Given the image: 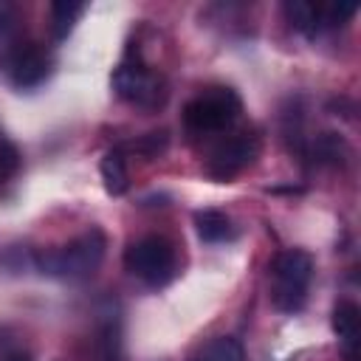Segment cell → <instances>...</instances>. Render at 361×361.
<instances>
[{
    "label": "cell",
    "mask_w": 361,
    "mask_h": 361,
    "mask_svg": "<svg viewBox=\"0 0 361 361\" xmlns=\"http://www.w3.org/2000/svg\"><path fill=\"white\" fill-rule=\"evenodd\" d=\"M104 248H107L104 231L102 228H87L85 234L73 237L62 248L39 254L37 257V268L42 274L59 276V279H87L102 265Z\"/></svg>",
    "instance_id": "1"
},
{
    "label": "cell",
    "mask_w": 361,
    "mask_h": 361,
    "mask_svg": "<svg viewBox=\"0 0 361 361\" xmlns=\"http://www.w3.org/2000/svg\"><path fill=\"white\" fill-rule=\"evenodd\" d=\"M313 279V259L302 248L279 251L271 262V302L282 313L302 310Z\"/></svg>",
    "instance_id": "2"
},
{
    "label": "cell",
    "mask_w": 361,
    "mask_h": 361,
    "mask_svg": "<svg viewBox=\"0 0 361 361\" xmlns=\"http://www.w3.org/2000/svg\"><path fill=\"white\" fill-rule=\"evenodd\" d=\"M124 268L149 288H161L175 276V245L161 234H147L124 251Z\"/></svg>",
    "instance_id": "3"
},
{
    "label": "cell",
    "mask_w": 361,
    "mask_h": 361,
    "mask_svg": "<svg viewBox=\"0 0 361 361\" xmlns=\"http://www.w3.org/2000/svg\"><path fill=\"white\" fill-rule=\"evenodd\" d=\"M240 96L231 87H212L183 107V124L189 133L209 135L217 130H226L240 116Z\"/></svg>",
    "instance_id": "4"
},
{
    "label": "cell",
    "mask_w": 361,
    "mask_h": 361,
    "mask_svg": "<svg viewBox=\"0 0 361 361\" xmlns=\"http://www.w3.org/2000/svg\"><path fill=\"white\" fill-rule=\"evenodd\" d=\"M259 155V138L254 133H237L223 138L206 161V172L212 180H231L243 169H248Z\"/></svg>",
    "instance_id": "5"
},
{
    "label": "cell",
    "mask_w": 361,
    "mask_h": 361,
    "mask_svg": "<svg viewBox=\"0 0 361 361\" xmlns=\"http://www.w3.org/2000/svg\"><path fill=\"white\" fill-rule=\"evenodd\" d=\"M113 90L124 102H130L135 107H147V110H152V107H158L164 102V85H161V79L147 65L130 62V59H124L113 71Z\"/></svg>",
    "instance_id": "6"
},
{
    "label": "cell",
    "mask_w": 361,
    "mask_h": 361,
    "mask_svg": "<svg viewBox=\"0 0 361 361\" xmlns=\"http://www.w3.org/2000/svg\"><path fill=\"white\" fill-rule=\"evenodd\" d=\"M48 73H51V59H48V54H45L42 48H37V45H28V48L20 51V54L14 56V62H11V82H14L17 87H23V90L42 85V82L48 79Z\"/></svg>",
    "instance_id": "7"
},
{
    "label": "cell",
    "mask_w": 361,
    "mask_h": 361,
    "mask_svg": "<svg viewBox=\"0 0 361 361\" xmlns=\"http://www.w3.org/2000/svg\"><path fill=\"white\" fill-rule=\"evenodd\" d=\"M358 324H361V313L355 307V302H338L333 310V333L338 336L347 358L355 355V344H358Z\"/></svg>",
    "instance_id": "8"
},
{
    "label": "cell",
    "mask_w": 361,
    "mask_h": 361,
    "mask_svg": "<svg viewBox=\"0 0 361 361\" xmlns=\"http://www.w3.org/2000/svg\"><path fill=\"white\" fill-rule=\"evenodd\" d=\"M99 172H102V183H104L107 195L118 197V195H124L130 189V175H127V164H124L121 149H107L102 155Z\"/></svg>",
    "instance_id": "9"
},
{
    "label": "cell",
    "mask_w": 361,
    "mask_h": 361,
    "mask_svg": "<svg viewBox=\"0 0 361 361\" xmlns=\"http://www.w3.org/2000/svg\"><path fill=\"white\" fill-rule=\"evenodd\" d=\"M195 228L203 243H223L231 237V220L217 209H203L195 214Z\"/></svg>",
    "instance_id": "10"
},
{
    "label": "cell",
    "mask_w": 361,
    "mask_h": 361,
    "mask_svg": "<svg viewBox=\"0 0 361 361\" xmlns=\"http://www.w3.org/2000/svg\"><path fill=\"white\" fill-rule=\"evenodd\" d=\"M189 361H245L243 344L231 336H217L212 341H206Z\"/></svg>",
    "instance_id": "11"
},
{
    "label": "cell",
    "mask_w": 361,
    "mask_h": 361,
    "mask_svg": "<svg viewBox=\"0 0 361 361\" xmlns=\"http://www.w3.org/2000/svg\"><path fill=\"white\" fill-rule=\"evenodd\" d=\"M285 17L296 31H302L307 37H313L322 28V6H316V3H305V0L285 3Z\"/></svg>",
    "instance_id": "12"
},
{
    "label": "cell",
    "mask_w": 361,
    "mask_h": 361,
    "mask_svg": "<svg viewBox=\"0 0 361 361\" xmlns=\"http://www.w3.org/2000/svg\"><path fill=\"white\" fill-rule=\"evenodd\" d=\"M82 14H85V6L82 3H73V0L54 3L51 6V28H54V37L56 39H65L73 31V25H76V20Z\"/></svg>",
    "instance_id": "13"
},
{
    "label": "cell",
    "mask_w": 361,
    "mask_h": 361,
    "mask_svg": "<svg viewBox=\"0 0 361 361\" xmlns=\"http://www.w3.org/2000/svg\"><path fill=\"white\" fill-rule=\"evenodd\" d=\"M313 155H316L322 164L338 166V164L350 155V147H347V141H344L341 135H336V133H322V135L313 141Z\"/></svg>",
    "instance_id": "14"
},
{
    "label": "cell",
    "mask_w": 361,
    "mask_h": 361,
    "mask_svg": "<svg viewBox=\"0 0 361 361\" xmlns=\"http://www.w3.org/2000/svg\"><path fill=\"white\" fill-rule=\"evenodd\" d=\"M166 144H169L166 130H158V133H147V135H141V138L133 141L130 147H133L135 152H141L144 158H158V155L166 149Z\"/></svg>",
    "instance_id": "15"
},
{
    "label": "cell",
    "mask_w": 361,
    "mask_h": 361,
    "mask_svg": "<svg viewBox=\"0 0 361 361\" xmlns=\"http://www.w3.org/2000/svg\"><path fill=\"white\" fill-rule=\"evenodd\" d=\"M20 169V152L11 141H0V186L8 183Z\"/></svg>",
    "instance_id": "16"
},
{
    "label": "cell",
    "mask_w": 361,
    "mask_h": 361,
    "mask_svg": "<svg viewBox=\"0 0 361 361\" xmlns=\"http://www.w3.org/2000/svg\"><path fill=\"white\" fill-rule=\"evenodd\" d=\"M358 11L355 3H330L327 8H322V25H344L353 14Z\"/></svg>",
    "instance_id": "17"
},
{
    "label": "cell",
    "mask_w": 361,
    "mask_h": 361,
    "mask_svg": "<svg viewBox=\"0 0 361 361\" xmlns=\"http://www.w3.org/2000/svg\"><path fill=\"white\" fill-rule=\"evenodd\" d=\"M0 361H34V358H31V353H28L25 347L11 344V347H6V350L0 353Z\"/></svg>",
    "instance_id": "18"
},
{
    "label": "cell",
    "mask_w": 361,
    "mask_h": 361,
    "mask_svg": "<svg viewBox=\"0 0 361 361\" xmlns=\"http://www.w3.org/2000/svg\"><path fill=\"white\" fill-rule=\"evenodd\" d=\"M11 31V8L6 3H0V39H6Z\"/></svg>",
    "instance_id": "19"
}]
</instances>
